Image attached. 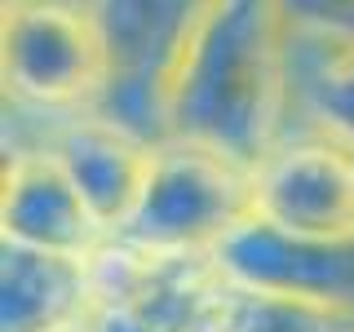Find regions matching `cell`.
<instances>
[{
    "label": "cell",
    "mask_w": 354,
    "mask_h": 332,
    "mask_svg": "<svg viewBox=\"0 0 354 332\" xmlns=\"http://www.w3.org/2000/svg\"><path fill=\"white\" fill-rule=\"evenodd\" d=\"M292 107L279 0H208L169 80L173 138L257 169Z\"/></svg>",
    "instance_id": "6da1fadb"
},
{
    "label": "cell",
    "mask_w": 354,
    "mask_h": 332,
    "mask_svg": "<svg viewBox=\"0 0 354 332\" xmlns=\"http://www.w3.org/2000/svg\"><path fill=\"white\" fill-rule=\"evenodd\" d=\"M243 217H252V169L169 138L151 155V177L120 239L160 257H208Z\"/></svg>",
    "instance_id": "7a4b0ae2"
},
{
    "label": "cell",
    "mask_w": 354,
    "mask_h": 332,
    "mask_svg": "<svg viewBox=\"0 0 354 332\" xmlns=\"http://www.w3.org/2000/svg\"><path fill=\"white\" fill-rule=\"evenodd\" d=\"M84 332H217L226 279L208 257H160L111 235L88 257Z\"/></svg>",
    "instance_id": "3957f363"
},
{
    "label": "cell",
    "mask_w": 354,
    "mask_h": 332,
    "mask_svg": "<svg viewBox=\"0 0 354 332\" xmlns=\"http://www.w3.org/2000/svg\"><path fill=\"white\" fill-rule=\"evenodd\" d=\"M0 75L14 102L40 111H88L111 62L84 0H5Z\"/></svg>",
    "instance_id": "277c9868"
},
{
    "label": "cell",
    "mask_w": 354,
    "mask_h": 332,
    "mask_svg": "<svg viewBox=\"0 0 354 332\" xmlns=\"http://www.w3.org/2000/svg\"><path fill=\"white\" fill-rule=\"evenodd\" d=\"M252 217L288 235L350 239L354 235V151L332 138L279 142L252 169Z\"/></svg>",
    "instance_id": "5b68a950"
},
{
    "label": "cell",
    "mask_w": 354,
    "mask_h": 332,
    "mask_svg": "<svg viewBox=\"0 0 354 332\" xmlns=\"http://www.w3.org/2000/svg\"><path fill=\"white\" fill-rule=\"evenodd\" d=\"M208 261L230 288L306 297V302L354 310V235L310 239V235H288L261 217H243L208 252Z\"/></svg>",
    "instance_id": "8992f818"
},
{
    "label": "cell",
    "mask_w": 354,
    "mask_h": 332,
    "mask_svg": "<svg viewBox=\"0 0 354 332\" xmlns=\"http://www.w3.org/2000/svg\"><path fill=\"white\" fill-rule=\"evenodd\" d=\"M0 239L88 261L111 239L49 147L14 151L0 182Z\"/></svg>",
    "instance_id": "52a82bcc"
},
{
    "label": "cell",
    "mask_w": 354,
    "mask_h": 332,
    "mask_svg": "<svg viewBox=\"0 0 354 332\" xmlns=\"http://www.w3.org/2000/svg\"><path fill=\"white\" fill-rule=\"evenodd\" d=\"M49 151L58 155V164L75 182V191L88 204V213L97 217V226L106 235H120L142 199V186L151 177L155 147L138 142L133 133L115 129V124H106L93 111H75L53 133Z\"/></svg>",
    "instance_id": "ba28073f"
},
{
    "label": "cell",
    "mask_w": 354,
    "mask_h": 332,
    "mask_svg": "<svg viewBox=\"0 0 354 332\" xmlns=\"http://www.w3.org/2000/svg\"><path fill=\"white\" fill-rule=\"evenodd\" d=\"M93 306L88 261L0 243V332L84 328Z\"/></svg>",
    "instance_id": "9c48e42d"
},
{
    "label": "cell",
    "mask_w": 354,
    "mask_h": 332,
    "mask_svg": "<svg viewBox=\"0 0 354 332\" xmlns=\"http://www.w3.org/2000/svg\"><path fill=\"white\" fill-rule=\"evenodd\" d=\"M106 44L111 75L169 89L173 66L208 0H84Z\"/></svg>",
    "instance_id": "30bf717a"
},
{
    "label": "cell",
    "mask_w": 354,
    "mask_h": 332,
    "mask_svg": "<svg viewBox=\"0 0 354 332\" xmlns=\"http://www.w3.org/2000/svg\"><path fill=\"white\" fill-rule=\"evenodd\" d=\"M288 80L292 102L310 120V133L354 151V40L288 31Z\"/></svg>",
    "instance_id": "8fae6325"
},
{
    "label": "cell",
    "mask_w": 354,
    "mask_h": 332,
    "mask_svg": "<svg viewBox=\"0 0 354 332\" xmlns=\"http://www.w3.org/2000/svg\"><path fill=\"white\" fill-rule=\"evenodd\" d=\"M217 332H354L350 306L306 302V297H279V293H248L226 284Z\"/></svg>",
    "instance_id": "7c38bea8"
},
{
    "label": "cell",
    "mask_w": 354,
    "mask_h": 332,
    "mask_svg": "<svg viewBox=\"0 0 354 332\" xmlns=\"http://www.w3.org/2000/svg\"><path fill=\"white\" fill-rule=\"evenodd\" d=\"M288 31L319 40H354V0H279Z\"/></svg>",
    "instance_id": "4fadbf2b"
},
{
    "label": "cell",
    "mask_w": 354,
    "mask_h": 332,
    "mask_svg": "<svg viewBox=\"0 0 354 332\" xmlns=\"http://www.w3.org/2000/svg\"><path fill=\"white\" fill-rule=\"evenodd\" d=\"M66 332H84V328H66Z\"/></svg>",
    "instance_id": "5bb4252c"
}]
</instances>
